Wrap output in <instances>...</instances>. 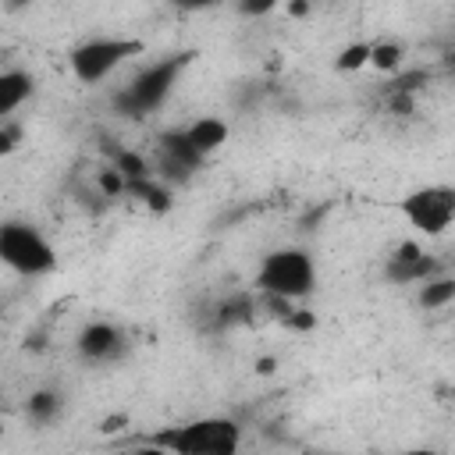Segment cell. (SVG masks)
<instances>
[{
	"instance_id": "4fadbf2b",
	"label": "cell",
	"mask_w": 455,
	"mask_h": 455,
	"mask_svg": "<svg viewBox=\"0 0 455 455\" xmlns=\"http://www.w3.org/2000/svg\"><path fill=\"white\" fill-rule=\"evenodd\" d=\"M405 60V46L402 43H370V68L377 71H398Z\"/></svg>"
},
{
	"instance_id": "5b68a950",
	"label": "cell",
	"mask_w": 455,
	"mask_h": 455,
	"mask_svg": "<svg viewBox=\"0 0 455 455\" xmlns=\"http://www.w3.org/2000/svg\"><path fill=\"white\" fill-rule=\"evenodd\" d=\"M398 213L427 238L444 235L455 224V188L451 185H427L398 199Z\"/></svg>"
},
{
	"instance_id": "d6986e66",
	"label": "cell",
	"mask_w": 455,
	"mask_h": 455,
	"mask_svg": "<svg viewBox=\"0 0 455 455\" xmlns=\"http://www.w3.org/2000/svg\"><path fill=\"white\" fill-rule=\"evenodd\" d=\"M181 11H206V7H213L217 0H174Z\"/></svg>"
},
{
	"instance_id": "5bb4252c",
	"label": "cell",
	"mask_w": 455,
	"mask_h": 455,
	"mask_svg": "<svg viewBox=\"0 0 455 455\" xmlns=\"http://www.w3.org/2000/svg\"><path fill=\"white\" fill-rule=\"evenodd\" d=\"M57 412H60V395L57 391L43 387V391L28 395V416L36 423H50V419H57Z\"/></svg>"
},
{
	"instance_id": "3957f363",
	"label": "cell",
	"mask_w": 455,
	"mask_h": 455,
	"mask_svg": "<svg viewBox=\"0 0 455 455\" xmlns=\"http://www.w3.org/2000/svg\"><path fill=\"white\" fill-rule=\"evenodd\" d=\"M316 288V263L306 249H274L263 256L256 270V291L259 295H281V299H306Z\"/></svg>"
},
{
	"instance_id": "30bf717a",
	"label": "cell",
	"mask_w": 455,
	"mask_h": 455,
	"mask_svg": "<svg viewBox=\"0 0 455 455\" xmlns=\"http://www.w3.org/2000/svg\"><path fill=\"white\" fill-rule=\"evenodd\" d=\"M28 96H32V75L28 71H18V68L0 71V121H7Z\"/></svg>"
},
{
	"instance_id": "52a82bcc",
	"label": "cell",
	"mask_w": 455,
	"mask_h": 455,
	"mask_svg": "<svg viewBox=\"0 0 455 455\" xmlns=\"http://www.w3.org/2000/svg\"><path fill=\"white\" fill-rule=\"evenodd\" d=\"M206 156L196 153V146L185 139V132H164L160 135V178L164 181H185L192 171H199Z\"/></svg>"
},
{
	"instance_id": "2e32d148",
	"label": "cell",
	"mask_w": 455,
	"mask_h": 455,
	"mask_svg": "<svg viewBox=\"0 0 455 455\" xmlns=\"http://www.w3.org/2000/svg\"><path fill=\"white\" fill-rule=\"evenodd\" d=\"M18 146H21V124H14V121H0V156L14 153Z\"/></svg>"
},
{
	"instance_id": "7a4b0ae2",
	"label": "cell",
	"mask_w": 455,
	"mask_h": 455,
	"mask_svg": "<svg viewBox=\"0 0 455 455\" xmlns=\"http://www.w3.org/2000/svg\"><path fill=\"white\" fill-rule=\"evenodd\" d=\"M192 53H174V57H164V60H153L146 64L128 85H121V92L114 96V107L117 114L124 117H146L153 114L156 107H164V100L171 96V89L178 85L181 71L188 68Z\"/></svg>"
},
{
	"instance_id": "ba28073f",
	"label": "cell",
	"mask_w": 455,
	"mask_h": 455,
	"mask_svg": "<svg viewBox=\"0 0 455 455\" xmlns=\"http://www.w3.org/2000/svg\"><path fill=\"white\" fill-rule=\"evenodd\" d=\"M437 270H441V263L416 242H402L387 259V277L398 284H419L423 277H430Z\"/></svg>"
},
{
	"instance_id": "ac0fdd59",
	"label": "cell",
	"mask_w": 455,
	"mask_h": 455,
	"mask_svg": "<svg viewBox=\"0 0 455 455\" xmlns=\"http://www.w3.org/2000/svg\"><path fill=\"white\" fill-rule=\"evenodd\" d=\"M281 4H284V0H238V11L249 14V18H256V14H267V11L281 7Z\"/></svg>"
},
{
	"instance_id": "e0dca14e",
	"label": "cell",
	"mask_w": 455,
	"mask_h": 455,
	"mask_svg": "<svg viewBox=\"0 0 455 455\" xmlns=\"http://www.w3.org/2000/svg\"><path fill=\"white\" fill-rule=\"evenodd\" d=\"M100 185H103L107 196H117V192H124V174H121L117 167H107V171L100 174Z\"/></svg>"
},
{
	"instance_id": "9a60e30c",
	"label": "cell",
	"mask_w": 455,
	"mask_h": 455,
	"mask_svg": "<svg viewBox=\"0 0 455 455\" xmlns=\"http://www.w3.org/2000/svg\"><path fill=\"white\" fill-rule=\"evenodd\" d=\"M370 64V43H352L338 53V71H359Z\"/></svg>"
},
{
	"instance_id": "44dd1931",
	"label": "cell",
	"mask_w": 455,
	"mask_h": 455,
	"mask_svg": "<svg viewBox=\"0 0 455 455\" xmlns=\"http://www.w3.org/2000/svg\"><path fill=\"white\" fill-rule=\"evenodd\" d=\"M256 370H259V373H274V359H259Z\"/></svg>"
},
{
	"instance_id": "7c38bea8",
	"label": "cell",
	"mask_w": 455,
	"mask_h": 455,
	"mask_svg": "<svg viewBox=\"0 0 455 455\" xmlns=\"http://www.w3.org/2000/svg\"><path fill=\"white\" fill-rule=\"evenodd\" d=\"M419 284H423L419 288V306L423 309H441V306H448L455 299V277H448V274H441V277L430 274Z\"/></svg>"
},
{
	"instance_id": "8992f818",
	"label": "cell",
	"mask_w": 455,
	"mask_h": 455,
	"mask_svg": "<svg viewBox=\"0 0 455 455\" xmlns=\"http://www.w3.org/2000/svg\"><path fill=\"white\" fill-rule=\"evenodd\" d=\"M135 53H142V43L139 39H117V36L114 39L110 36L85 39L82 46L71 50V71H75V78L82 85H96V82H103L114 68H121Z\"/></svg>"
},
{
	"instance_id": "9c48e42d",
	"label": "cell",
	"mask_w": 455,
	"mask_h": 455,
	"mask_svg": "<svg viewBox=\"0 0 455 455\" xmlns=\"http://www.w3.org/2000/svg\"><path fill=\"white\" fill-rule=\"evenodd\" d=\"M121 348H124V334L107 320L85 323V331L78 334V355L89 363H110Z\"/></svg>"
},
{
	"instance_id": "277c9868",
	"label": "cell",
	"mask_w": 455,
	"mask_h": 455,
	"mask_svg": "<svg viewBox=\"0 0 455 455\" xmlns=\"http://www.w3.org/2000/svg\"><path fill=\"white\" fill-rule=\"evenodd\" d=\"M0 263L11 267L14 274L39 277V274H50L57 267V252L43 238V231H36L32 224L4 220L0 224Z\"/></svg>"
},
{
	"instance_id": "7402d4cb",
	"label": "cell",
	"mask_w": 455,
	"mask_h": 455,
	"mask_svg": "<svg viewBox=\"0 0 455 455\" xmlns=\"http://www.w3.org/2000/svg\"><path fill=\"white\" fill-rule=\"evenodd\" d=\"M25 4H32V0H7V7H14V11H18V7H25Z\"/></svg>"
},
{
	"instance_id": "6da1fadb",
	"label": "cell",
	"mask_w": 455,
	"mask_h": 455,
	"mask_svg": "<svg viewBox=\"0 0 455 455\" xmlns=\"http://www.w3.org/2000/svg\"><path fill=\"white\" fill-rule=\"evenodd\" d=\"M142 444L174 455H235L242 448V427L228 416H203L181 427H164L160 434L142 437Z\"/></svg>"
},
{
	"instance_id": "8fae6325",
	"label": "cell",
	"mask_w": 455,
	"mask_h": 455,
	"mask_svg": "<svg viewBox=\"0 0 455 455\" xmlns=\"http://www.w3.org/2000/svg\"><path fill=\"white\" fill-rule=\"evenodd\" d=\"M181 132H185V139L196 146L199 156H210V153H217V149L228 142V124H224L220 117H199V121H192V124L181 128Z\"/></svg>"
},
{
	"instance_id": "ffe728a7",
	"label": "cell",
	"mask_w": 455,
	"mask_h": 455,
	"mask_svg": "<svg viewBox=\"0 0 455 455\" xmlns=\"http://www.w3.org/2000/svg\"><path fill=\"white\" fill-rule=\"evenodd\" d=\"M124 423H128V419H124V416H107V419H103V430H107V434H110V430H121V427H124Z\"/></svg>"
}]
</instances>
